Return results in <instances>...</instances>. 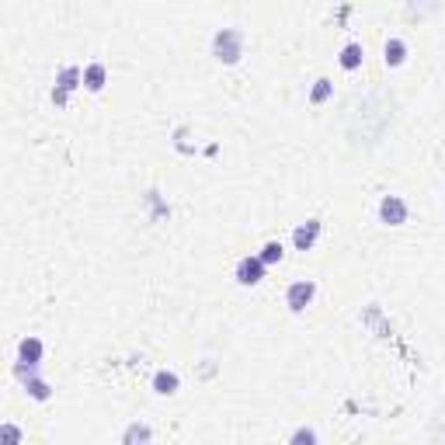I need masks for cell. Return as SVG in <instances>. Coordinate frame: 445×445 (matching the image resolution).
Instances as JSON below:
<instances>
[{
    "label": "cell",
    "mask_w": 445,
    "mask_h": 445,
    "mask_svg": "<svg viewBox=\"0 0 445 445\" xmlns=\"http://www.w3.org/2000/svg\"><path fill=\"white\" fill-rule=\"evenodd\" d=\"M212 56L219 63H226V66L240 63V56H244V35L237 28H219L212 35Z\"/></svg>",
    "instance_id": "6da1fadb"
},
{
    "label": "cell",
    "mask_w": 445,
    "mask_h": 445,
    "mask_svg": "<svg viewBox=\"0 0 445 445\" xmlns=\"http://www.w3.org/2000/svg\"><path fill=\"white\" fill-rule=\"evenodd\" d=\"M313 296H317V282L299 279V282H293V286L286 289V306H289L293 313H303V310L313 303Z\"/></svg>",
    "instance_id": "7a4b0ae2"
},
{
    "label": "cell",
    "mask_w": 445,
    "mask_h": 445,
    "mask_svg": "<svg viewBox=\"0 0 445 445\" xmlns=\"http://www.w3.org/2000/svg\"><path fill=\"white\" fill-rule=\"evenodd\" d=\"M264 268H268V264H264L257 254H247V257L237 261V272H233V275H237L240 286H257V282L264 279Z\"/></svg>",
    "instance_id": "3957f363"
},
{
    "label": "cell",
    "mask_w": 445,
    "mask_h": 445,
    "mask_svg": "<svg viewBox=\"0 0 445 445\" xmlns=\"http://www.w3.org/2000/svg\"><path fill=\"white\" fill-rule=\"evenodd\" d=\"M379 223L404 226L407 223V202L400 195H383V202H379Z\"/></svg>",
    "instance_id": "277c9868"
},
{
    "label": "cell",
    "mask_w": 445,
    "mask_h": 445,
    "mask_svg": "<svg viewBox=\"0 0 445 445\" xmlns=\"http://www.w3.org/2000/svg\"><path fill=\"white\" fill-rule=\"evenodd\" d=\"M317 237H320V219H306V223H299V226L293 230V247L306 254V250H313Z\"/></svg>",
    "instance_id": "5b68a950"
},
{
    "label": "cell",
    "mask_w": 445,
    "mask_h": 445,
    "mask_svg": "<svg viewBox=\"0 0 445 445\" xmlns=\"http://www.w3.org/2000/svg\"><path fill=\"white\" fill-rule=\"evenodd\" d=\"M80 83H83V70H80V66H63V70L56 73V87H52V91H59V95L70 98V91H77Z\"/></svg>",
    "instance_id": "8992f818"
},
{
    "label": "cell",
    "mask_w": 445,
    "mask_h": 445,
    "mask_svg": "<svg viewBox=\"0 0 445 445\" xmlns=\"http://www.w3.org/2000/svg\"><path fill=\"white\" fill-rule=\"evenodd\" d=\"M383 63L386 66H404L407 63V42L404 39H386V46H383Z\"/></svg>",
    "instance_id": "52a82bcc"
},
{
    "label": "cell",
    "mask_w": 445,
    "mask_h": 445,
    "mask_svg": "<svg viewBox=\"0 0 445 445\" xmlns=\"http://www.w3.org/2000/svg\"><path fill=\"white\" fill-rule=\"evenodd\" d=\"M122 445H153V431H150V424L132 421V424L122 431Z\"/></svg>",
    "instance_id": "ba28073f"
},
{
    "label": "cell",
    "mask_w": 445,
    "mask_h": 445,
    "mask_svg": "<svg viewBox=\"0 0 445 445\" xmlns=\"http://www.w3.org/2000/svg\"><path fill=\"white\" fill-rule=\"evenodd\" d=\"M18 362H25V366H39V362H42V341H39V337H21V344H18Z\"/></svg>",
    "instance_id": "9c48e42d"
},
{
    "label": "cell",
    "mask_w": 445,
    "mask_h": 445,
    "mask_svg": "<svg viewBox=\"0 0 445 445\" xmlns=\"http://www.w3.org/2000/svg\"><path fill=\"white\" fill-rule=\"evenodd\" d=\"M105 80H108V70H105V63H91V66H83V87L87 91H101L105 87Z\"/></svg>",
    "instance_id": "30bf717a"
},
{
    "label": "cell",
    "mask_w": 445,
    "mask_h": 445,
    "mask_svg": "<svg viewBox=\"0 0 445 445\" xmlns=\"http://www.w3.org/2000/svg\"><path fill=\"white\" fill-rule=\"evenodd\" d=\"M362 59H366V49H362L359 42H348V46L341 49V56H337L341 70H359V66H362Z\"/></svg>",
    "instance_id": "8fae6325"
},
{
    "label": "cell",
    "mask_w": 445,
    "mask_h": 445,
    "mask_svg": "<svg viewBox=\"0 0 445 445\" xmlns=\"http://www.w3.org/2000/svg\"><path fill=\"white\" fill-rule=\"evenodd\" d=\"M177 386H181V379H177V373H170V369H160V373L153 376V390H157L160 397H174Z\"/></svg>",
    "instance_id": "7c38bea8"
},
{
    "label": "cell",
    "mask_w": 445,
    "mask_h": 445,
    "mask_svg": "<svg viewBox=\"0 0 445 445\" xmlns=\"http://www.w3.org/2000/svg\"><path fill=\"white\" fill-rule=\"evenodd\" d=\"M257 257H261L264 264H279V261L286 257V247H282L279 240H268V244L261 247V254H257Z\"/></svg>",
    "instance_id": "4fadbf2b"
},
{
    "label": "cell",
    "mask_w": 445,
    "mask_h": 445,
    "mask_svg": "<svg viewBox=\"0 0 445 445\" xmlns=\"http://www.w3.org/2000/svg\"><path fill=\"white\" fill-rule=\"evenodd\" d=\"M330 95H334V83H330L327 77H320V80L313 83V91H310V101H313V105H324Z\"/></svg>",
    "instance_id": "5bb4252c"
},
{
    "label": "cell",
    "mask_w": 445,
    "mask_h": 445,
    "mask_svg": "<svg viewBox=\"0 0 445 445\" xmlns=\"http://www.w3.org/2000/svg\"><path fill=\"white\" fill-rule=\"evenodd\" d=\"M25 393H28L32 400H49V383L35 376V379H28V383H25Z\"/></svg>",
    "instance_id": "9a60e30c"
},
{
    "label": "cell",
    "mask_w": 445,
    "mask_h": 445,
    "mask_svg": "<svg viewBox=\"0 0 445 445\" xmlns=\"http://www.w3.org/2000/svg\"><path fill=\"white\" fill-rule=\"evenodd\" d=\"M289 445H317V431H313L310 424H299V428L293 431Z\"/></svg>",
    "instance_id": "2e32d148"
},
{
    "label": "cell",
    "mask_w": 445,
    "mask_h": 445,
    "mask_svg": "<svg viewBox=\"0 0 445 445\" xmlns=\"http://www.w3.org/2000/svg\"><path fill=\"white\" fill-rule=\"evenodd\" d=\"M0 445H21V428L8 421L4 428H0Z\"/></svg>",
    "instance_id": "e0dca14e"
}]
</instances>
